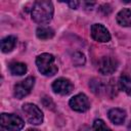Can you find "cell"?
Instances as JSON below:
<instances>
[{
    "mask_svg": "<svg viewBox=\"0 0 131 131\" xmlns=\"http://www.w3.org/2000/svg\"><path fill=\"white\" fill-rule=\"evenodd\" d=\"M53 4L51 1L39 0L36 1L32 8V18L34 21L44 25L48 24L53 16Z\"/></svg>",
    "mask_w": 131,
    "mask_h": 131,
    "instance_id": "1",
    "label": "cell"
},
{
    "mask_svg": "<svg viewBox=\"0 0 131 131\" xmlns=\"http://www.w3.org/2000/svg\"><path fill=\"white\" fill-rule=\"evenodd\" d=\"M54 56L49 53H42L36 58V66L38 71L44 76H53L57 72V66L54 63Z\"/></svg>",
    "mask_w": 131,
    "mask_h": 131,
    "instance_id": "2",
    "label": "cell"
},
{
    "mask_svg": "<svg viewBox=\"0 0 131 131\" xmlns=\"http://www.w3.org/2000/svg\"><path fill=\"white\" fill-rule=\"evenodd\" d=\"M0 123L3 128L9 131H19L25 126V122L23 121V119L14 114H1Z\"/></svg>",
    "mask_w": 131,
    "mask_h": 131,
    "instance_id": "3",
    "label": "cell"
},
{
    "mask_svg": "<svg viewBox=\"0 0 131 131\" xmlns=\"http://www.w3.org/2000/svg\"><path fill=\"white\" fill-rule=\"evenodd\" d=\"M23 113L26 116L27 121L33 125H40L43 122V113L42 111L33 103H25L23 104Z\"/></svg>",
    "mask_w": 131,
    "mask_h": 131,
    "instance_id": "4",
    "label": "cell"
},
{
    "mask_svg": "<svg viewBox=\"0 0 131 131\" xmlns=\"http://www.w3.org/2000/svg\"><path fill=\"white\" fill-rule=\"evenodd\" d=\"M118 60L113 56H102L97 63L98 72L102 75H111L118 69Z\"/></svg>",
    "mask_w": 131,
    "mask_h": 131,
    "instance_id": "5",
    "label": "cell"
},
{
    "mask_svg": "<svg viewBox=\"0 0 131 131\" xmlns=\"http://www.w3.org/2000/svg\"><path fill=\"white\" fill-rule=\"evenodd\" d=\"M35 84V78L34 77H28L25 80L20 81L19 83L15 84L14 86V96L17 99H21L25 96H27L31 90L33 89Z\"/></svg>",
    "mask_w": 131,
    "mask_h": 131,
    "instance_id": "6",
    "label": "cell"
},
{
    "mask_svg": "<svg viewBox=\"0 0 131 131\" xmlns=\"http://www.w3.org/2000/svg\"><path fill=\"white\" fill-rule=\"evenodd\" d=\"M69 104L72 110L79 112V113H84L89 110L90 107V102L88 97L84 93H79L72 97L69 101Z\"/></svg>",
    "mask_w": 131,
    "mask_h": 131,
    "instance_id": "7",
    "label": "cell"
},
{
    "mask_svg": "<svg viewBox=\"0 0 131 131\" xmlns=\"http://www.w3.org/2000/svg\"><path fill=\"white\" fill-rule=\"evenodd\" d=\"M52 90L56 94L68 95L74 90V85L67 78H58L52 83Z\"/></svg>",
    "mask_w": 131,
    "mask_h": 131,
    "instance_id": "8",
    "label": "cell"
},
{
    "mask_svg": "<svg viewBox=\"0 0 131 131\" xmlns=\"http://www.w3.org/2000/svg\"><path fill=\"white\" fill-rule=\"evenodd\" d=\"M91 37L97 42H108L111 34L107 29L101 24H94L91 26Z\"/></svg>",
    "mask_w": 131,
    "mask_h": 131,
    "instance_id": "9",
    "label": "cell"
},
{
    "mask_svg": "<svg viewBox=\"0 0 131 131\" xmlns=\"http://www.w3.org/2000/svg\"><path fill=\"white\" fill-rule=\"evenodd\" d=\"M108 119L116 125H121L125 122L126 112L122 108H112L108 112Z\"/></svg>",
    "mask_w": 131,
    "mask_h": 131,
    "instance_id": "10",
    "label": "cell"
},
{
    "mask_svg": "<svg viewBox=\"0 0 131 131\" xmlns=\"http://www.w3.org/2000/svg\"><path fill=\"white\" fill-rule=\"evenodd\" d=\"M117 23L122 27H131V10L124 8L117 14Z\"/></svg>",
    "mask_w": 131,
    "mask_h": 131,
    "instance_id": "11",
    "label": "cell"
},
{
    "mask_svg": "<svg viewBox=\"0 0 131 131\" xmlns=\"http://www.w3.org/2000/svg\"><path fill=\"white\" fill-rule=\"evenodd\" d=\"M89 87H90L91 91L94 94H96V95H100V94H102L106 90V87L103 84V82L101 80L97 79V78H93V79L90 80Z\"/></svg>",
    "mask_w": 131,
    "mask_h": 131,
    "instance_id": "12",
    "label": "cell"
},
{
    "mask_svg": "<svg viewBox=\"0 0 131 131\" xmlns=\"http://www.w3.org/2000/svg\"><path fill=\"white\" fill-rule=\"evenodd\" d=\"M15 44H16V38L14 36L5 37L1 41V50H2V52H4V53L10 52L14 48Z\"/></svg>",
    "mask_w": 131,
    "mask_h": 131,
    "instance_id": "13",
    "label": "cell"
},
{
    "mask_svg": "<svg viewBox=\"0 0 131 131\" xmlns=\"http://www.w3.org/2000/svg\"><path fill=\"white\" fill-rule=\"evenodd\" d=\"M36 36L41 40L51 39L54 36V30L49 27H39L36 30Z\"/></svg>",
    "mask_w": 131,
    "mask_h": 131,
    "instance_id": "14",
    "label": "cell"
},
{
    "mask_svg": "<svg viewBox=\"0 0 131 131\" xmlns=\"http://www.w3.org/2000/svg\"><path fill=\"white\" fill-rule=\"evenodd\" d=\"M9 71L13 76H21L27 72V66L23 62H11L9 64Z\"/></svg>",
    "mask_w": 131,
    "mask_h": 131,
    "instance_id": "15",
    "label": "cell"
},
{
    "mask_svg": "<svg viewBox=\"0 0 131 131\" xmlns=\"http://www.w3.org/2000/svg\"><path fill=\"white\" fill-rule=\"evenodd\" d=\"M119 86L123 91L131 96V78L129 76L122 75L119 79Z\"/></svg>",
    "mask_w": 131,
    "mask_h": 131,
    "instance_id": "16",
    "label": "cell"
},
{
    "mask_svg": "<svg viewBox=\"0 0 131 131\" xmlns=\"http://www.w3.org/2000/svg\"><path fill=\"white\" fill-rule=\"evenodd\" d=\"M72 61L74 63V66L76 67H81V66H84L85 62H86V57L85 55L80 52V51H75L73 54H72Z\"/></svg>",
    "mask_w": 131,
    "mask_h": 131,
    "instance_id": "17",
    "label": "cell"
},
{
    "mask_svg": "<svg viewBox=\"0 0 131 131\" xmlns=\"http://www.w3.org/2000/svg\"><path fill=\"white\" fill-rule=\"evenodd\" d=\"M93 130L94 131H112L105 125V123L102 120H100V119H97V120L94 121V123H93Z\"/></svg>",
    "mask_w": 131,
    "mask_h": 131,
    "instance_id": "18",
    "label": "cell"
},
{
    "mask_svg": "<svg viewBox=\"0 0 131 131\" xmlns=\"http://www.w3.org/2000/svg\"><path fill=\"white\" fill-rule=\"evenodd\" d=\"M42 103H43L44 106H46L47 108H51V110L54 108V103H53V101L51 100V98L48 97V96H44V97L42 98Z\"/></svg>",
    "mask_w": 131,
    "mask_h": 131,
    "instance_id": "19",
    "label": "cell"
},
{
    "mask_svg": "<svg viewBox=\"0 0 131 131\" xmlns=\"http://www.w3.org/2000/svg\"><path fill=\"white\" fill-rule=\"evenodd\" d=\"M99 10H100L104 15H105V14L111 13L112 8H111V5H108V4H103V5H101V6L99 7Z\"/></svg>",
    "mask_w": 131,
    "mask_h": 131,
    "instance_id": "20",
    "label": "cell"
},
{
    "mask_svg": "<svg viewBox=\"0 0 131 131\" xmlns=\"http://www.w3.org/2000/svg\"><path fill=\"white\" fill-rule=\"evenodd\" d=\"M67 4H68L71 8L76 9V8L78 7V5L80 4V2H78V1H69V2H67Z\"/></svg>",
    "mask_w": 131,
    "mask_h": 131,
    "instance_id": "21",
    "label": "cell"
},
{
    "mask_svg": "<svg viewBox=\"0 0 131 131\" xmlns=\"http://www.w3.org/2000/svg\"><path fill=\"white\" fill-rule=\"evenodd\" d=\"M79 131H91V130H90V128H89L88 126H82V127L79 129Z\"/></svg>",
    "mask_w": 131,
    "mask_h": 131,
    "instance_id": "22",
    "label": "cell"
},
{
    "mask_svg": "<svg viewBox=\"0 0 131 131\" xmlns=\"http://www.w3.org/2000/svg\"><path fill=\"white\" fill-rule=\"evenodd\" d=\"M128 130H129V131H131V121H130V123L128 124Z\"/></svg>",
    "mask_w": 131,
    "mask_h": 131,
    "instance_id": "23",
    "label": "cell"
},
{
    "mask_svg": "<svg viewBox=\"0 0 131 131\" xmlns=\"http://www.w3.org/2000/svg\"><path fill=\"white\" fill-rule=\"evenodd\" d=\"M27 131H39V130H37V129H29Z\"/></svg>",
    "mask_w": 131,
    "mask_h": 131,
    "instance_id": "24",
    "label": "cell"
},
{
    "mask_svg": "<svg viewBox=\"0 0 131 131\" xmlns=\"http://www.w3.org/2000/svg\"><path fill=\"white\" fill-rule=\"evenodd\" d=\"M1 131H8V130H7V129H5V128H3V127H2V129H1Z\"/></svg>",
    "mask_w": 131,
    "mask_h": 131,
    "instance_id": "25",
    "label": "cell"
}]
</instances>
